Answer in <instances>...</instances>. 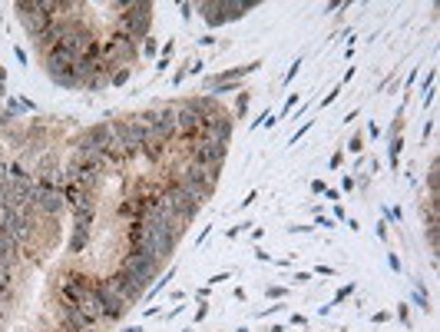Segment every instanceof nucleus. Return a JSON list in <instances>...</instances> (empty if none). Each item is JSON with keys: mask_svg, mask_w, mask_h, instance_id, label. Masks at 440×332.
<instances>
[{"mask_svg": "<svg viewBox=\"0 0 440 332\" xmlns=\"http://www.w3.org/2000/svg\"><path fill=\"white\" fill-rule=\"evenodd\" d=\"M185 153L192 163H202V166H215V170H222V160H226V146L215 143V140H195V143L185 146Z\"/></svg>", "mask_w": 440, "mask_h": 332, "instance_id": "obj_6", "label": "nucleus"}, {"mask_svg": "<svg viewBox=\"0 0 440 332\" xmlns=\"http://www.w3.org/2000/svg\"><path fill=\"white\" fill-rule=\"evenodd\" d=\"M348 150H351V153H361V136H355V140H351V146H348Z\"/></svg>", "mask_w": 440, "mask_h": 332, "instance_id": "obj_22", "label": "nucleus"}, {"mask_svg": "<svg viewBox=\"0 0 440 332\" xmlns=\"http://www.w3.org/2000/svg\"><path fill=\"white\" fill-rule=\"evenodd\" d=\"M66 179L70 183H76V186L83 189V193H97L99 183H103V170L99 166H80V163H70L66 166Z\"/></svg>", "mask_w": 440, "mask_h": 332, "instance_id": "obj_7", "label": "nucleus"}, {"mask_svg": "<svg viewBox=\"0 0 440 332\" xmlns=\"http://www.w3.org/2000/svg\"><path fill=\"white\" fill-rule=\"evenodd\" d=\"M93 210H97V206H90V210H73L76 230H90V223H93Z\"/></svg>", "mask_w": 440, "mask_h": 332, "instance_id": "obj_16", "label": "nucleus"}, {"mask_svg": "<svg viewBox=\"0 0 440 332\" xmlns=\"http://www.w3.org/2000/svg\"><path fill=\"white\" fill-rule=\"evenodd\" d=\"M76 60H80L76 50H73V47H66V44L54 47V50H47V66H73Z\"/></svg>", "mask_w": 440, "mask_h": 332, "instance_id": "obj_14", "label": "nucleus"}, {"mask_svg": "<svg viewBox=\"0 0 440 332\" xmlns=\"http://www.w3.org/2000/svg\"><path fill=\"white\" fill-rule=\"evenodd\" d=\"M113 133H116V143L126 150V156H140L142 143H146V136H149V130L140 123V117L116 120V123H113Z\"/></svg>", "mask_w": 440, "mask_h": 332, "instance_id": "obj_3", "label": "nucleus"}, {"mask_svg": "<svg viewBox=\"0 0 440 332\" xmlns=\"http://www.w3.org/2000/svg\"><path fill=\"white\" fill-rule=\"evenodd\" d=\"M0 120H4V117H0Z\"/></svg>", "mask_w": 440, "mask_h": 332, "instance_id": "obj_24", "label": "nucleus"}, {"mask_svg": "<svg viewBox=\"0 0 440 332\" xmlns=\"http://www.w3.org/2000/svg\"><path fill=\"white\" fill-rule=\"evenodd\" d=\"M269 296H271V299H281V296H285V289H279V286H271V289H269Z\"/></svg>", "mask_w": 440, "mask_h": 332, "instance_id": "obj_23", "label": "nucleus"}, {"mask_svg": "<svg viewBox=\"0 0 440 332\" xmlns=\"http://www.w3.org/2000/svg\"><path fill=\"white\" fill-rule=\"evenodd\" d=\"M116 11H126L119 13L116 20V30L133 37V40H146L149 37V23H152V4H113Z\"/></svg>", "mask_w": 440, "mask_h": 332, "instance_id": "obj_1", "label": "nucleus"}, {"mask_svg": "<svg viewBox=\"0 0 440 332\" xmlns=\"http://www.w3.org/2000/svg\"><path fill=\"white\" fill-rule=\"evenodd\" d=\"M86 243H90V230H76L73 239H70V249H73V253H83Z\"/></svg>", "mask_w": 440, "mask_h": 332, "instance_id": "obj_17", "label": "nucleus"}, {"mask_svg": "<svg viewBox=\"0 0 440 332\" xmlns=\"http://www.w3.org/2000/svg\"><path fill=\"white\" fill-rule=\"evenodd\" d=\"M0 296H4V292H0Z\"/></svg>", "mask_w": 440, "mask_h": 332, "instance_id": "obj_25", "label": "nucleus"}, {"mask_svg": "<svg viewBox=\"0 0 440 332\" xmlns=\"http://www.w3.org/2000/svg\"><path fill=\"white\" fill-rule=\"evenodd\" d=\"M80 140H86V143L97 146V150H106V146L116 143V133H113V123H97V126H90Z\"/></svg>", "mask_w": 440, "mask_h": 332, "instance_id": "obj_13", "label": "nucleus"}, {"mask_svg": "<svg viewBox=\"0 0 440 332\" xmlns=\"http://www.w3.org/2000/svg\"><path fill=\"white\" fill-rule=\"evenodd\" d=\"M106 286L116 292L126 306H133V302H140L142 296H146V286H142L140 279L133 276V273H126V269H119V273H113V276H106Z\"/></svg>", "mask_w": 440, "mask_h": 332, "instance_id": "obj_5", "label": "nucleus"}, {"mask_svg": "<svg viewBox=\"0 0 440 332\" xmlns=\"http://www.w3.org/2000/svg\"><path fill=\"white\" fill-rule=\"evenodd\" d=\"M142 54H146V57H156V40H152V37H146V40H142Z\"/></svg>", "mask_w": 440, "mask_h": 332, "instance_id": "obj_21", "label": "nucleus"}, {"mask_svg": "<svg viewBox=\"0 0 440 332\" xmlns=\"http://www.w3.org/2000/svg\"><path fill=\"white\" fill-rule=\"evenodd\" d=\"M60 316H63V329L66 332H97L99 322L83 309V306H60Z\"/></svg>", "mask_w": 440, "mask_h": 332, "instance_id": "obj_8", "label": "nucleus"}, {"mask_svg": "<svg viewBox=\"0 0 440 332\" xmlns=\"http://www.w3.org/2000/svg\"><path fill=\"white\" fill-rule=\"evenodd\" d=\"M136 57H140V50H136V40H133V37H126V33H119V30L113 33V37H106V44H103V64L119 70V66L136 64Z\"/></svg>", "mask_w": 440, "mask_h": 332, "instance_id": "obj_2", "label": "nucleus"}, {"mask_svg": "<svg viewBox=\"0 0 440 332\" xmlns=\"http://www.w3.org/2000/svg\"><path fill=\"white\" fill-rule=\"evenodd\" d=\"M401 146H404V143H401V136H394V140H391V163H394V166H398V156H401Z\"/></svg>", "mask_w": 440, "mask_h": 332, "instance_id": "obj_20", "label": "nucleus"}, {"mask_svg": "<svg viewBox=\"0 0 440 332\" xmlns=\"http://www.w3.org/2000/svg\"><path fill=\"white\" fill-rule=\"evenodd\" d=\"M11 286V263H0V292Z\"/></svg>", "mask_w": 440, "mask_h": 332, "instance_id": "obj_19", "label": "nucleus"}, {"mask_svg": "<svg viewBox=\"0 0 440 332\" xmlns=\"http://www.w3.org/2000/svg\"><path fill=\"white\" fill-rule=\"evenodd\" d=\"M123 269L133 273V276L140 279L142 286L156 276V269H159V259H152V256H136V253H123Z\"/></svg>", "mask_w": 440, "mask_h": 332, "instance_id": "obj_11", "label": "nucleus"}, {"mask_svg": "<svg viewBox=\"0 0 440 332\" xmlns=\"http://www.w3.org/2000/svg\"><path fill=\"white\" fill-rule=\"evenodd\" d=\"M63 332H66V329H63Z\"/></svg>", "mask_w": 440, "mask_h": 332, "instance_id": "obj_26", "label": "nucleus"}, {"mask_svg": "<svg viewBox=\"0 0 440 332\" xmlns=\"http://www.w3.org/2000/svg\"><path fill=\"white\" fill-rule=\"evenodd\" d=\"M93 292H97L99 302H103V316H106V322H116V319H123V316H126L129 306L116 296V292H113V289L106 286V279H103V283H93Z\"/></svg>", "mask_w": 440, "mask_h": 332, "instance_id": "obj_9", "label": "nucleus"}, {"mask_svg": "<svg viewBox=\"0 0 440 332\" xmlns=\"http://www.w3.org/2000/svg\"><path fill=\"white\" fill-rule=\"evenodd\" d=\"M202 136L205 140H215V143L228 146V136H232V123H228V117H222V113L205 117L202 120Z\"/></svg>", "mask_w": 440, "mask_h": 332, "instance_id": "obj_12", "label": "nucleus"}, {"mask_svg": "<svg viewBox=\"0 0 440 332\" xmlns=\"http://www.w3.org/2000/svg\"><path fill=\"white\" fill-rule=\"evenodd\" d=\"M33 206L40 213H50V216H60L63 213V206H66V199H63V193L56 186H47V183H40L37 179V199H33Z\"/></svg>", "mask_w": 440, "mask_h": 332, "instance_id": "obj_10", "label": "nucleus"}, {"mask_svg": "<svg viewBox=\"0 0 440 332\" xmlns=\"http://www.w3.org/2000/svg\"><path fill=\"white\" fill-rule=\"evenodd\" d=\"M60 302L63 306H83L90 292H93V283L83 276V273H63L60 276Z\"/></svg>", "mask_w": 440, "mask_h": 332, "instance_id": "obj_4", "label": "nucleus"}, {"mask_svg": "<svg viewBox=\"0 0 440 332\" xmlns=\"http://www.w3.org/2000/svg\"><path fill=\"white\" fill-rule=\"evenodd\" d=\"M205 20H209V27H219V23H226V13H222V4H205Z\"/></svg>", "mask_w": 440, "mask_h": 332, "instance_id": "obj_15", "label": "nucleus"}, {"mask_svg": "<svg viewBox=\"0 0 440 332\" xmlns=\"http://www.w3.org/2000/svg\"><path fill=\"white\" fill-rule=\"evenodd\" d=\"M129 80V66H119L116 73H113V77H109V83H113V87H123V83H126Z\"/></svg>", "mask_w": 440, "mask_h": 332, "instance_id": "obj_18", "label": "nucleus"}]
</instances>
